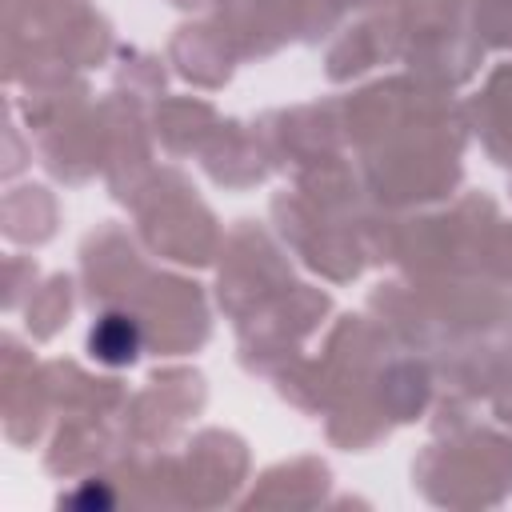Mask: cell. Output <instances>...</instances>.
<instances>
[{
	"label": "cell",
	"mask_w": 512,
	"mask_h": 512,
	"mask_svg": "<svg viewBox=\"0 0 512 512\" xmlns=\"http://www.w3.org/2000/svg\"><path fill=\"white\" fill-rule=\"evenodd\" d=\"M92 356L104 360V364H128L136 360L140 352V328L132 316H120V312H108L96 328H92Z\"/></svg>",
	"instance_id": "1"
}]
</instances>
